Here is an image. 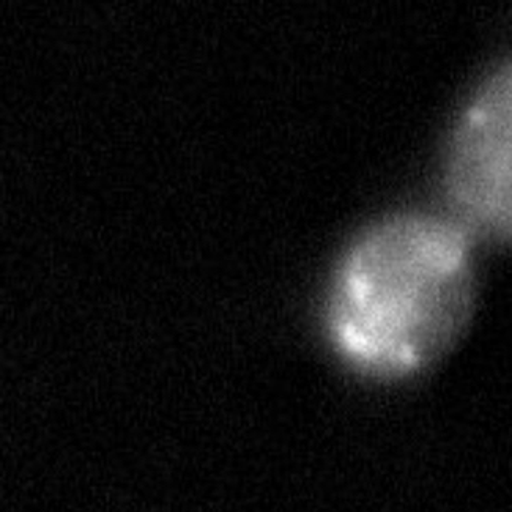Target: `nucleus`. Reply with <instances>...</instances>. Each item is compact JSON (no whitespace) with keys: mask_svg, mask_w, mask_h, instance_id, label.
I'll list each match as a JSON object with an SVG mask.
<instances>
[{"mask_svg":"<svg viewBox=\"0 0 512 512\" xmlns=\"http://www.w3.org/2000/svg\"><path fill=\"white\" fill-rule=\"evenodd\" d=\"M472 242L451 216L415 210L366 227L328 287L325 328L339 357L385 382L437 363L472 316Z\"/></svg>","mask_w":512,"mask_h":512,"instance_id":"f257e3e1","label":"nucleus"},{"mask_svg":"<svg viewBox=\"0 0 512 512\" xmlns=\"http://www.w3.org/2000/svg\"><path fill=\"white\" fill-rule=\"evenodd\" d=\"M442 186L472 238L512 242V59L470 95L449 134Z\"/></svg>","mask_w":512,"mask_h":512,"instance_id":"f03ea898","label":"nucleus"}]
</instances>
